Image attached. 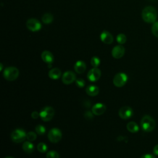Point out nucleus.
<instances>
[{"label":"nucleus","mask_w":158,"mask_h":158,"mask_svg":"<svg viewBox=\"0 0 158 158\" xmlns=\"http://www.w3.org/2000/svg\"><path fill=\"white\" fill-rule=\"evenodd\" d=\"M99 88L96 85H89L86 88V93L90 96H95L98 94Z\"/></svg>","instance_id":"obj_18"},{"label":"nucleus","mask_w":158,"mask_h":158,"mask_svg":"<svg viewBox=\"0 0 158 158\" xmlns=\"http://www.w3.org/2000/svg\"><path fill=\"white\" fill-rule=\"evenodd\" d=\"M86 69V64L82 60H78L74 65V70L78 73H83Z\"/></svg>","instance_id":"obj_16"},{"label":"nucleus","mask_w":158,"mask_h":158,"mask_svg":"<svg viewBox=\"0 0 158 158\" xmlns=\"http://www.w3.org/2000/svg\"><path fill=\"white\" fill-rule=\"evenodd\" d=\"M140 158H156V157L152 154H146L143 155Z\"/></svg>","instance_id":"obj_32"},{"label":"nucleus","mask_w":158,"mask_h":158,"mask_svg":"<svg viewBox=\"0 0 158 158\" xmlns=\"http://www.w3.org/2000/svg\"><path fill=\"white\" fill-rule=\"evenodd\" d=\"M41 20L44 23H50L53 21V15L51 13H46L43 15Z\"/></svg>","instance_id":"obj_21"},{"label":"nucleus","mask_w":158,"mask_h":158,"mask_svg":"<svg viewBox=\"0 0 158 158\" xmlns=\"http://www.w3.org/2000/svg\"><path fill=\"white\" fill-rule=\"evenodd\" d=\"M141 127L143 131L150 132L152 131L156 126L154 120L149 115H144L141 120Z\"/></svg>","instance_id":"obj_2"},{"label":"nucleus","mask_w":158,"mask_h":158,"mask_svg":"<svg viewBox=\"0 0 158 158\" xmlns=\"http://www.w3.org/2000/svg\"><path fill=\"white\" fill-rule=\"evenodd\" d=\"M93 112H91L89 111H86L85 114H84V117L86 120H90L93 118Z\"/></svg>","instance_id":"obj_30"},{"label":"nucleus","mask_w":158,"mask_h":158,"mask_svg":"<svg viewBox=\"0 0 158 158\" xmlns=\"http://www.w3.org/2000/svg\"><path fill=\"white\" fill-rule=\"evenodd\" d=\"M75 84H76L77 87H78V88H83L85 86V81L83 79L78 78V79H77L75 80Z\"/></svg>","instance_id":"obj_29"},{"label":"nucleus","mask_w":158,"mask_h":158,"mask_svg":"<svg viewBox=\"0 0 158 158\" xmlns=\"http://www.w3.org/2000/svg\"><path fill=\"white\" fill-rule=\"evenodd\" d=\"M26 26L27 28L33 32H36L41 30V24L39 20L36 19H29L26 22Z\"/></svg>","instance_id":"obj_8"},{"label":"nucleus","mask_w":158,"mask_h":158,"mask_svg":"<svg viewBox=\"0 0 158 158\" xmlns=\"http://www.w3.org/2000/svg\"><path fill=\"white\" fill-rule=\"evenodd\" d=\"M36 134L33 131H30L27 133V139L29 141H33L36 139Z\"/></svg>","instance_id":"obj_26"},{"label":"nucleus","mask_w":158,"mask_h":158,"mask_svg":"<svg viewBox=\"0 0 158 158\" xmlns=\"http://www.w3.org/2000/svg\"><path fill=\"white\" fill-rule=\"evenodd\" d=\"M133 114V109L129 106H123L118 111V115L122 119L127 120L132 117Z\"/></svg>","instance_id":"obj_10"},{"label":"nucleus","mask_w":158,"mask_h":158,"mask_svg":"<svg viewBox=\"0 0 158 158\" xmlns=\"http://www.w3.org/2000/svg\"><path fill=\"white\" fill-rule=\"evenodd\" d=\"M31 117L34 119H36L38 118L39 117H40V112H37V111H33L32 113H31Z\"/></svg>","instance_id":"obj_31"},{"label":"nucleus","mask_w":158,"mask_h":158,"mask_svg":"<svg viewBox=\"0 0 158 158\" xmlns=\"http://www.w3.org/2000/svg\"><path fill=\"white\" fill-rule=\"evenodd\" d=\"M0 65H1V69H0V70L1 71V70H2V64H1Z\"/></svg>","instance_id":"obj_34"},{"label":"nucleus","mask_w":158,"mask_h":158,"mask_svg":"<svg viewBox=\"0 0 158 158\" xmlns=\"http://www.w3.org/2000/svg\"><path fill=\"white\" fill-rule=\"evenodd\" d=\"M116 40L118 43H119L120 44H123L126 42L127 37L123 33H120L117 36Z\"/></svg>","instance_id":"obj_22"},{"label":"nucleus","mask_w":158,"mask_h":158,"mask_svg":"<svg viewBox=\"0 0 158 158\" xmlns=\"http://www.w3.org/2000/svg\"><path fill=\"white\" fill-rule=\"evenodd\" d=\"M91 64L93 67H98L100 64V59L96 56H94L91 59Z\"/></svg>","instance_id":"obj_25"},{"label":"nucleus","mask_w":158,"mask_h":158,"mask_svg":"<svg viewBox=\"0 0 158 158\" xmlns=\"http://www.w3.org/2000/svg\"><path fill=\"white\" fill-rule=\"evenodd\" d=\"M37 149L39 152L41 153H44L48 150V146L44 143H40L37 146Z\"/></svg>","instance_id":"obj_24"},{"label":"nucleus","mask_w":158,"mask_h":158,"mask_svg":"<svg viewBox=\"0 0 158 158\" xmlns=\"http://www.w3.org/2000/svg\"><path fill=\"white\" fill-rule=\"evenodd\" d=\"M54 115V110L50 106L43 107L40 112V117L44 122L50 121Z\"/></svg>","instance_id":"obj_4"},{"label":"nucleus","mask_w":158,"mask_h":158,"mask_svg":"<svg viewBox=\"0 0 158 158\" xmlns=\"http://www.w3.org/2000/svg\"><path fill=\"white\" fill-rule=\"evenodd\" d=\"M5 158H14V157H6Z\"/></svg>","instance_id":"obj_35"},{"label":"nucleus","mask_w":158,"mask_h":158,"mask_svg":"<svg viewBox=\"0 0 158 158\" xmlns=\"http://www.w3.org/2000/svg\"><path fill=\"white\" fill-rule=\"evenodd\" d=\"M46 158H60V157L56 151H50L46 154Z\"/></svg>","instance_id":"obj_28"},{"label":"nucleus","mask_w":158,"mask_h":158,"mask_svg":"<svg viewBox=\"0 0 158 158\" xmlns=\"http://www.w3.org/2000/svg\"><path fill=\"white\" fill-rule=\"evenodd\" d=\"M48 137L49 140L53 143L59 142L62 138V133L60 130L57 128H52L48 133Z\"/></svg>","instance_id":"obj_7"},{"label":"nucleus","mask_w":158,"mask_h":158,"mask_svg":"<svg viewBox=\"0 0 158 158\" xmlns=\"http://www.w3.org/2000/svg\"><path fill=\"white\" fill-rule=\"evenodd\" d=\"M127 130L131 133H136L139 131L138 125L134 122H130L127 125Z\"/></svg>","instance_id":"obj_20"},{"label":"nucleus","mask_w":158,"mask_h":158,"mask_svg":"<svg viewBox=\"0 0 158 158\" xmlns=\"http://www.w3.org/2000/svg\"><path fill=\"white\" fill-rule=\"evenodd\" d=\"M41 59L46 64H52L54 61V56L49 51H44L41 53Z\"/></svg>","instance_id":"obj_15"},{"label":"nucleus","mask_w":158,"mask_h":158,"mask_svg":"<svg viewBox=\"0 0 158 158\" xmlns=\"http://www.w3.org/2000/svg\"><path fill=\"white\" fill-rule=\"evenodd\" d=\"M106 107L104 104L97 103L92 107V112L95 115H101L105 112Z\"/></svg>","instance_id":"obj_14"},{"label":"nucleus","mask_w":158,"mask_h":158,"mask_svg":"<svg viewBox=\"0 0 158 158\" xmlns=\"http://www.w3.org/2000/svg\"><path fill=\"white\" fill-rule=\"evenodd\" d=\"M35 131L39 135H43L46 132V128L42 125H38L35 127Z\"/></svg>","instance_id":"obj_23"},{"label":"nucleus","mask_w":158,"mask_h":158,"mask_svg":"<svg viewBox=\"0 0 158 158\" xmlns=\"http://www.w3.org/2000/svg\"><path fill=\"white\" fill-rule=\"evenodd\" d=\"M76 80V75L72 71H66L62 75V83L65 85H69Z\"/></svg>","instance_id":"obj_11"},{"label":"nucleus","mask_w":158,"mask_h":158,"mask_svg":"<svg viewBox=\"0 0 158 158\" xmlns=\"http://www.w3.org/2000/svg\"><path fill=\"white\" fill-rule=\"evenodd\" d=\"M125 54V48L121 45H117L113 48L112 50V56L115 59H120Z\"/></svg>","instance_id":"obj_12"},{"label":"nucleus","mask_w":158,"mask_h":158,"mask_svg":"<svg viewBox=\"0 0 158 158\" xmlns=\"http://www.w3.org/2000/svg\"><path fill=\"white\" fill-rule=\"evenodd\" d=\"M101 75V70L98 67H93L88 72L87 78L90 81L95 82L99 79Z\"/></svg>","instance_id":"obj_9"},{"label":"nucleus","mask_w":158,"mask_h":158,"mask_svg":"<svg viewBox=\"0 0 158 158\" xmlns=\"http://www.w3.org/2000/svg\"><path fill=\"white\" fill-rule=\"evenodd\" d=\"M10 138L14 142L19 143L23 142L27 138V133L23 130L16 129L11 133Z\"/></svg>","instance_id":"obj_5"},{"label":"nucleus","mask_w":158,"mask_h":158,"mask_svg":"<svg viewBox=\"0 0 158 158\" xmlns=\"http://www.w3.org/2000/svg\"><path fill=\"white\" fill-rule=\"evenodd\" d=\"M151 31L152 34L158 38V22H155L151 27Z\"/></svg>","instance_id":"obj_27"},{"label":"nucleus","mask_w":158,"mask_h":158,"mask_svg":"<svg viewBox=\"0 0 158 158\" xmlns=\"http://www.w3.org/2000/svg\"><path fill=\"white\" fill-rule=\"evenodd\" d=\"M100 38L102 43L106 44H110L113 42L114 38L111 33L106 30H104L100 35Z\"/></svg>","instance_id":"obj_13"},{"label":"nucleus","mask_w":158,"mask_h":158,"mask_svg":"<svg viewBox=\"0 0 158 158\" xmlns=\"http://www.w3.org/2000/svg\"><path fill=\"white\" fill-rule=\"evenodd\" d=\"M143 20L146 23H154L157 19V13L156 9L152 6L145 7L141 13Z\"/></svg>","instance_id":"obj_1"},{"label":"nucleus","mask_w":158,"mask_h":158,"mask_svg":"<svg viewBox=\"0 0 158 158\" xmlns=\"http://www.w3.org/2000/svg\"><path fill=\"white\" fill-rule=\"evenodd\" d=\"M128 80L127 75L124 73H118L115 75L113 79V83L116 87L123 86Z\"/></svg>","instance_id":"obj_6"},{"label":"nucleus","mask_w":158,"mask_h":158,"mask_svg":"<svg viewBox=\"0 0 158 158\" xmlns=\"http://www.w3.org/2000/svg\"><path fill=\"white\" fill-rule=\"evenodd\" d=\"M153 153L156 156H158V144L156 145L153 148Z\"/></svg>","instance_id":"obj_33"},{"label":"nucleus","mask_w":158,"mask_h":158,"mask_svg":"<svg viewBox=\"0 0 158 158\" xmlns=\"http://www.w3.org/2000/svg\"><path fill=\"white\" fill-rule=\"evenodd\" d=\"M19 75L18 69L15 67H8L6 68L3 72L4 78L8 81H14L17 78Z\"/></svg>","instance_id":"obj_3"},{"label":"nucleus","mask_w":158,"mask_h":158,"mask_svg":"<svg viewBox=\"0 0 158 158\" xmlns=\"http://www.w3.org/2000/svg\"><path fill=\"white\" fill-rule=\"evenodd\" d=\"M48 76L52 80H57L61 76V71L58 68H53L49 70Z\"/></svg>","instance_id":"obj_17"},{"label":"nucleus","mask_w":158,"mask_h":158,"mask_svg":"<svg viewBox=\"0 0 158 158\" xmlns=\"http://www.w3.org/2000/svg\"><path fill=\"white\" fill-rule=\"evenodd\" d=\"M22 149L26 153L30 154L34 151V146L31 141H25L23 144Z\"/></svg>","instance_id":"obj_19"}]
</instances>
